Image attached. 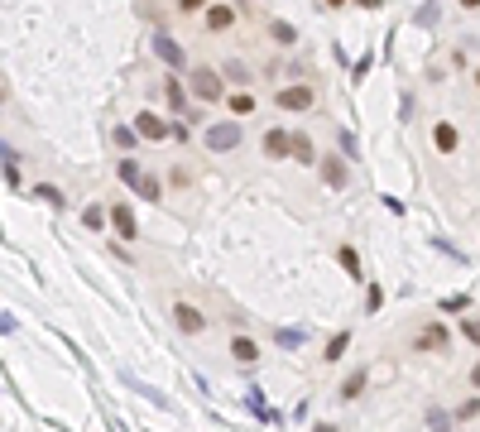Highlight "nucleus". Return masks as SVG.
<instances>
[{"instance_id": "obj_1", "label": "nucleus", "mask_w": 480, "mask_h": 432, "mask_svg": "<svg viewBox=\"0 0 480 432\" xmlns=\"http://www.w3.org/2000/svg\"><path fill=\"white\" fill-rule=\"evenodd\" d=\"M188 87L197 101H221V72H211V68H192Z\"/></svg>"}, {"instance_id": "obj_2", "label": "nucleus", "mask_w": 480, "mask_h": 432, "mask_svg": "<svg viewBox=\"0 0 480 432\" xmlns=\"http://www.w3.org/2000/svg\"><path fill=\"white\" fill-rule=\"evenodd\" d=\"M284 110H312V101H317V92L312 87H279V97H274Z\"/></svg>"}, {"instance_id": "obj_3", "label": "nucleus", "mask_w": 480, "mask_h": 432, "mask_svg": "<svg viewBox=\"0 0 480 432\" xmlns=\"http://www.w3.org/2000/svg\"><path fill=\"white\" fill-rule=\"evenodd\" d=\"M173 322H178V331H188V336H197L202 326H207V317L192 308V303H173Z\"/></svg>"}, {"instance_id": "obj_4", "label": "nucleus", "mask_w": 480, "mask_h": 432, "mask_svg": "<svg viewBox=\"0 0 480 432\" xmlns=\"http://www.w3.org/2000/svg\"><path fill=\"white\" fill-rule=\"evenodd\" d=\"M202 24H207V34H226V29L236 24V10H231V5H211V10L202 14Z\"/></svg>"}, {"instance_id": "obj_5", "label": "nucleus", "mask_w": 480, "mask_h": 432, "mask_svg": "<svg viewBox=\"0 0 480 432\" xmlns=\"http://www.w3.org/2000/svg\"><path fill=\"white\" fill-rule=\"evenodd\" d=\"M135 125H140V135H144V139H169V125H164L154 110H140V115H135Z\"/></svg>"}, {"instance_id": "obj_6", "label": "nucleus", "mask_w": 480, "mask_h": 432, "mask_svg": "<svg viewBox=\"0 0 480 432\" xmlns=\"http://www.w3.org/2000/svg\"><path fill=\"white\" fill-rule=\"evenodd\" d=\"M236 139H240V125H216V130H207V149H236Z\"/></svg>"}, {"instance_id": "obj_7", "label": "nucleus", "mask_w": 480, "mask_h": 432, "mask_svg": "<svg viewBox=\"0 0 480 432\" xmlns=\"http://www.w3.org/2000/svg\"><path fill=\"white\" fill-rule=\"evenodd\" d=\"M413 346H418V351H447V326H437V322H432V326H423Z\"/></svg>"}, {"instance_id": "obj_8", "label": "nucleus", "mask_w": 480, "mask_h": 432, "mask_svg": "<svg viewBox=\"0 0 480 432\" xmlns=\"http://www.w3.org/2000/svg\"><path fill=\"white\" fill-rule=\"evenodd\" d=\"M111 221H115L120 240H135V230H140V226H135V212H130L125 202H115V207H111Z\"/></svg>"}, {"instance_id": "obj_9", "label": "nucleus", "mask_w": 480, "mask_h": 432, "mask_svg": "<svg viewBox=\"0 0 480 432\" xmlns=\"http://www.w3.org/2000/svg\"><path fill=\"white\" fill-rule=\"evenodd\" d=\"M288 149H293V135H288V130H269V135H265V154H269V159H284Z\"/></svg>"}, {"instance_id": "obj_10", "label": "nucleus", "mask_w": 480, "mask_h": 432, "mask_svg": "<svg viewBox=\"0 0 480 432\" xmlns=\"http://www.w3.org/2000/svg\"><path fill=\"white\" fill-rule=\"evenodd\" d=\"M298 164H317V149H312V139L303 135V130H293V149H288Z\"/></svg>"}, {"instance_id": "obj_11", "label": "nucleus", "mask_w": 480, "mask_h": 432, "mask_svg": "<svg viewBox=\"0 0 480 432\" xmlns=\"http://www.w3.org/2000/svg\"><path fill=\"white\" fill-rule=\"evenodd\" d=\"M231 355H236V360H245V365H255V355H260V346H255L250 336H236V341H231Z\"/></svg>"}, {"instance_id": "obj_12", "label": "nucleus", "mask_w": 480, "mask_h": 432, "mask_svg": "<svg viewBox=\"0 0 480 432\" xmlns=\"http://www.w3.org/2000/svg\"><path fill=\"white\" fill-rule=\"evenodd\" d=\"M154 48H159V58H164V63H173V68H183V43H173V39H159Z\"/></svg>"}, {"instance_id": "obj_13", "label": "nucleus", "mask_w": 480, "mask_h": 432, "mask_svg": "<svg viewBox=\"0 0 480 432\" xmlns=\"http://www.w3.org/2000/svg\"><path fill=\"white\" fill-rule=\"evenodd\" d=\"M432 144H437V149H442V154H452V149H457V130H452V125H447V120H442V125H437V130H432Z\"/></svg>"}, {"instance_id": "obj_14", "label": "nucleus", "mask_w": 480, "mask_h": 432, "mask_svg": "<svg viewBox=\"0 0 480 432\" xmlns=\"http://www.w3.org/2000/svg\"><path fill=\"white\" fill-rule=\"evenodd\" d=\"M322 178H327L332 188H346V168H341V159H327V164H322Z\"/></svg>"}, {"instance_id": "obj_15", "label": "nucleus", "mask_w": 480, "mask_h": 432, "mask_svg": "<svg viewBox=\"0 0 480 432\" xmlns=\"http://www.w3.org/2000/svg\"><path fill=\"white\" fill-rule=\"evenodd\" d=\"M361 389H365V370H351L341 384V399H361Z\"/></svg>"}, {"instance_id": "obj_16", "label": "nucleus", "mask_w": 480, "mask_h": 432, "mask_svg": "<svg viewBox=\"0 0 480 432\" xmlns=\"http://www.w3.org/2000/svg\"><path fill=\"white\" fill-rule=\"evenodd\" d=\"M226 106H231V115H250V110H255V97H250V92H231Z\"/></svg>"}, {"instance_id": "obj_17", "label": "nucleus", "mask_w": 480, "mask_h": 432, "mask_svg": "<svg viewBox=\"0 0 480 432\" xmlns=\"http://www.w3.org/2000/svg\"><path fill=\"white\" fill-rule=\"evenodd\" d=\"M346 346H351V331H336V336H332V346H327V360H341V355H346Z\"/></svg>"}, {"instance_id": "obj_18", "label": "nucleus", "mask_w": 480, "mask_h": 432, "mask_svg": "<svg viewBox=\"0 0 480 432\" xmlns=\"http://www.w3.org/2000/svg\"><path fill=\"white\" fill-rule=\"evenodd\" d=\"M169 101H173V110L188 106V97H183V82H169Z\"/></svg>"}, {"instance_id": "obj_19", "label": "nucleus", "mask_w": 480, "mask_h": 432, "mask_svg": "<svg viewBox=\"0 0 480 432\" xmlns=\"http://www.w3.org/2000/svg\"><path fill=\"white\" fill-rule=\"evenodd\" d=\"M120 178H125V183H140V164L125 159V164H120Z\"/></svg>"}, {"instance_id": "obj_20", "label": "nucleus", "mask_w": 480, "mask_h": 432, "mask_svg": "<svg viewBox=\"0 0 480 432\" xmlns=\"http://www.w3.org/2000/svg\"><path fill=\"white\" fill-rule=\"evenodd\" d=\"M341 264H346V269H351V274H356V279H361V259H356V250H351V245H346V250H341Z\"/></svg>"}, {"instance_id": "obj_21", "label": "nucleus", "mask_w": 480, "mask_h": 432, "mask_svg": "<svg viewBox=\"0 0 480 432\" xmlns=\"http://www.w3.org/2000/svg\"><path fill=\"white\" fill-rule=\"evenodd\" d=\"M274 39H279V43H293L298 34H293V24H284V19H279V24H274Z\"/></svg>"}, {"instance_id": "obj_22", "label": "nucleus", "mask_w": 480, "mask_h": 432, "mask_svg": "<svg viewBox=\"0 0 480 432\" xmlns=\"http://www.w3.org/2000/svg\"><path fill=\"white\" fill-rule=\"evenodd\" d=\"M140 193H144L149 202H159V183H154V178H140Z\"/></svg>"}, {"instance_id": "obj_23", "label": "nucleus", "mask_w": 480, "mask_h": 432, "mask_svg": "<svg viewBox=\"0 0 480 432\" xmlns=\"http://www.w3.org/2000/svg\"><path fill=\"white\" fill-rule=\"evenodd\" d=\"M39 197H44V202H53V207H63V193H58V188H48V183L39 188Z\"/></svg>"}, {"instance_id": "obj_24", "label": "nucleus", "mask_w": 480, "mask_h": 432, "mask_svg": "<svg viewBox=\"0 0 480 432\" xmlns=\"http://www.w3.org/2000/svg\"><path fill=\"white\" fill-rule=\"evenodd\" d=\"M82 221H87V226H92V230H101V226H106V216L96 212V207H92V212H87V216H82Z\"/></svg>"}, {"instance_id": "obj_25", "label": "nucleus", "mask_w": 480, "mask_h": 432, "mask_svg": "<svg viewBox=\"0 0 480 432\" xmlns=\"http://www.w3.org/2000/svg\"><path fill=\"white\" fill-rule=\"evenodd\" d=\"M466 336H471V341L480 346V322H476V317H466Z\"/></svg>"}, {"instance_id": "obj_26", "label": "nucleus", "mask_w": 480, "mask_h": 432, "mask_svg": "<svg viewBox=\"0 0 480 432\" xmlns=\"http://www.w3.org/2000/svg\"><path fill=\"white\" fill-rule=\"evenodd\" d=\"M202 5H207V0H178V10H183V14H192V10H202Z\"/></svg>"}, {"instance_id": "obj_27", "label": "nucleus", "mask_w": 480, "mask_h": 432, "mask_svg": "<svg viewBox=\"0 0 480 432\" xmlns=\"http://www.w3.org/2000/svg\"><path fill=\"white\" fill-rule=\"evenodd\" d=\"M471 384H476V389H480V360H476V370H471Z\"/></svg>"}, {"instance_id": "obj_28", "label": "nucleus", "mask_w": 480, "mask_h": 432, "mask_svg": "<svg viewBox=\"0 0 480 432\" xmlns=\"http://www.w3.org/2000/svg\"><path fill=\"white\" fill-rule=\"evenodd\" d=\"M356 5H365V10H375V5H380V0H356Z\"/></svg>"}, {"instance_id": "obj_29", "label": "nucleus", "mask_w": 480, "mask_h": 432, "mask_svg": "<svg viewBox=\"0 0 480 432\" xmlns=\"http://www.w3.org/2000/svg\"><path fill=\"white\" fill-rule=\"evenodd\" d=\"M461 5H466V10H480V0H461Z\"/></svg>"}, {"instance_id": "obj_30", "label": "nucleus", "mask_w": 480, "mask_h": 432, "mask_svg": "<svg viewBox=\"0 0 480 432\" xmlns=\"http://www.w3.org/2000/svg\"><path fill=\"white\" fill-rule=\"evenodd\" d=\"M327 5H346V0H327Z\"/></svg>"}, {"instance_id": "obj_31", "label": "nucleus", "mask_w": 480, "mask_h": 432, "mask_svg": "<svg viewBox=\"0 0 480 432\" xmlns=\"http://www.w3.org/2000/svg\"><path fill=\"white\" fill-rule=\"evenodd\" d=\"M476 87H480V72H476Z\"/></svg>"}]
</instances>
